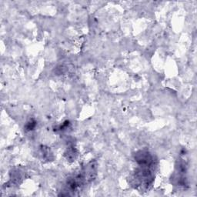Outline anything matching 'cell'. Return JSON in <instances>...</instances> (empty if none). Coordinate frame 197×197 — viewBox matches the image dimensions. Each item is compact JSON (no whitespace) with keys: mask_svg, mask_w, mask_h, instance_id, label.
Here are the masks:
<instances>
[{"mask_svg":"<svg viewBox=\"0 0 197 197\" xmlns=\"http://www.w3.org/2000/svg\"><path fill=\"white\" fill-rule=\"evenodd\" d=\"M152 158L148 152H139L136 155V161L140 164H150L152 161Z\"/></svg>","mask_w":197,"mask_h":197,"instance_id":"1","label":"cell"},{"mask_svg":"<svg viewBox=\"0 0 197 197\" xmlns=\"http://www.w3.org/2000/svg\"><path fill=\"white\" fill-rule=\"evenodd\" d=\"M35 126H36V122L33 120H31L28 122L26 127V129H27V130H32V129L35 128Z\"/></svg>","mask_w":197,"mask_h":197,"instance_id":"2","label":"cell"}]
</instances>
